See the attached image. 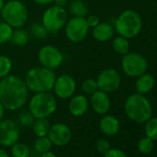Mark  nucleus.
<instances>
[{"label": "nucleus", "mask_w": 157, "mask_h": 157, "mask_svg": "<svg viewBox=\"0 0 157 157\" xmlns=\"http://www.w3.org/2000/svg\"><path fill=\"white\" fill-rule=\"evenodd\" d=\"M85 19H86V21H87V24H88L89 28H94L100 22V20L96 15H91V16H88Z\"/></svg>", "instance_id": "obj_35"}, {"label": "nucleus", "mask_w": 157, "mask_h": 157, "mask_svg": "<svg viewBox=\"0 0 157 157\" xmlns=\"http://www.w3.org/2000/svg\"><path fill=\"white\" fill-rule=\"evenodd\" d=\"M30 39L29 33L26 30H23L21 28H16V30H13L12 37H11V42L18 45V46H25Z\"/></svg>", "instance_id": "obj_22"}, {"label": "nucleus", "mask_w": 157, "mask_h": 157, "mask_svg": "<svg viewBox=\"0 0 157 157\" xmlns=\"http://www.w3.org/2000/svg\"><path fill=\"white\" fill-rule=\"evenodd\" d=\"M95 148L96 150L100 152V153H105L111 147H110V143L107 140L105 139H99L96 143H95Z\"/></svg>", "instance_id": "obj_33"}, {"label": "nucleus", "mask_w": 157, "mask_h": 157, "mask_svg": "<svg viewBox=\"0 0 157 157\" xmlns=\"http://www.w3.org/2000/svg\"><path fill=\"white\" fill-rule=\"evenodd\" d=\"M5 115V107L3 106V105L0 103V121L3 119V117Z\"/></svg>", "instance_id": "obj_39"}, {"label": "nucleus", "mask_w": 157, "mask_h": 157, "mask_svg": "<svg viewBox=\"0 0 157 157\" xmlns=\"http://www.w3.org/2000/svg\"><path fill=\"white\" fill-rule=\"evenodd\" d=\"M89 29L86 19L82 17H73L65 24L66 36L72 43L83 41L89 33Z\"/></svg>", "instance_id": "obj_8"}, {"label": "nucleus", "mask_w": 157, "mask_h": 157, "mask_svg": "<svg viewBox=\"0 0 157 157\" xmlns=\"http://www.w3.org/2000/svg\"><path fill=\"white\" fill-rule=\"evenodd\" d=\"M33 1L38 4V5H41V6H46V5H49V4H52L54 2V0H33Z\"/></svg>", "instance_id": "obj_37"}, {"label": "nucleus", "mask_w": 157, "mask_h": 157, "mask_svg": "<svg viewBox=\"0 0 157 157\" xmlns=\"http://www.w3.org/2000/svg\"><path fill=\"white\" fill-rule=\"evenodd\" d=\"M68 103V111L71 116L75 117H80L85 115L89 109L90 102L88 98L83 94H77L70 97Z\"/></svg>", "instance_id": "obj_16"}, {"label": "nucleus", "mask_w": 157, "mask_h": 157, "mask_svg": "<svg viewBox=\"0 0 157 157\" xmlns=\"http://www.w3.org/2000/svg\"><path fill=\"white\" fill-rule=\"evenodd\" d=\"M82 92L87 94H93L97 90H99L97 82L96 80H94V78H87V80H85L82 84Z\"/></svg>", "instance_id": "obj_31"}, {"label": "nucleus", "mask_w": 157, "mask_h": 157, "mask_svg": "<svg viewBox=\"0 0 157 157\" xmlns=\"http://www.w3.org/2000/svg\"><path fill=\"white\" fill-rule=\"evenodd\" d=\"M128 118L137 123H145L152 115V108L148 99L140 94L129 95L124 105Z\"/></svg>", "instance_id": "obj_3"}, {"label": "nucleus", "mask_w": 157, "mask_h": 157, "mask_svg": "<svg viewBox=\"0 0 157 157\" xmlns=\"http://www.w3.org/2000/svg\"><path fill=\"white\" fill-rule=\"evenodd\" d=\"M21 137V130L18 124L11 119L0 121V145L11 147Z\"/></svg>", "instance_id": "obj_12"}, {"label": "nucleus", "mask_w": 157, "mask_h": 157, "mask_svg": "<svg viewBox=\"0 0 157 157\" xmlns=\"http://www.w3.org/2000/svg\"><path fill=\"white\" fill-rule=\"evenodd\" d=\"M115 30L125 38H133L137 36L141 30V19L134 10H126L122 12L115 22Z\"/></svg>", "instance_id": "obj_5"}, {"label": "nucleus", "mask_w": 157, "mask_h": 157, "mask_svg": "<svg viewBox=\"0 0 157 157\" xmlns=\"http://www.w3.org/2000/svg\"><path fill=\"white\" fill-rule=\"evenodd\" d=\"M57 107L56 98L49 93H36L30 101L29 111L35 118H47L52 116Z\"/></svg>", "instance_id": "obj_4"}, {"label": "nucleus", "mask_w": 157, "mask_h": 157, "mask_svg": "<svg viewBox=\"0 0 157 157\" xmlns=\"http://www.w3.org/2000/svg\"><path fill=\"white\" fill-rule=\"evenodd\" d=\"M50 126L51 125L46 118H35L32 127L33 133L37 137H43L47 136Z\"/></svg>", "instance_id": "obj_21"}, {"label": "nucleus", "mask_w": 157, "mask_h": 157, "mask_svg": "<svg viewBox=\"0 0 157 157\" xmlns=\"http://www.w3.org/2000/svg\"><path fill=\"white\" fill-rule=\"evenodd\" d=\"M115 33V28L108 22H99L94 30L93 36L98 42L109 41Z\"/></svg>", "instance_id": "obj_18"}, {"label": "nucleus", "mask_w": 157, "mask_h": 157, "mask_svg": "<svg viewBox=\"0 0 157 157\" xmlns=\"http://www.w3.org/2000/svg\"><path fill=\"white\" fill-rule=\"evenodd\" d=\"M145 134L152 140H157V117H150L145 122Z\"/></svg>", "instance_id": "obj_26"}, {"label": "nucleus", "mask_w": 157, "mask_h": 157, "mask_svg": "<svg viewBox=\"0 0 157 157\" xmlns=\"http://www.w3.org/2000/svg\"><path fill=\"white\" fill-rule=\"evenodd\" d=\"M29 157H30V156H29Z\"/></svg>", "instance_id": "obj_43"}, {"label": "nucleus", "mask_w": 157, "mask_h": 157, "mask_svg": "<svg viewBox=\"0 0 157 157\" xmlns=\"http://www.w3.org/2000/svg\"><path fill=\"white\" fill-rule=\"evenodd\" d=\"M47 137L50 139L53 145L63 147L67 145L71 140L72 131L65 123H55L50 126Z\"/></svg>", "instance_id": "obj_13"}, {"label": "nucleus", "mask_w": 157, "mask_h": 157, "mask_svg": "<svg viewBox=\"0 0 157 157\" xmlns=\"http://www.w3.org/2000/svg\"><path fill=\"white\" fill-rule=\"evenodd\" d=\"M29 89L25 82L16 75H8L0 81V103L5 109H21L28 100Z\"/></svg>", "instance_id": "obj_1"}, {"label": "nucleus", "mask_w": 157, "mask_h": 157, "mask_svg": "<svg viewBox=\"0 0 157 157\" xmlns=\"http://www.w3.org/2000/svg\"><path fill=\"white\" fill-rule=\"evenodd\" d=\"M154 78L148 73H143L138 77L136 82V90L140 94H146L150 93L154 87Z\"/></svg>", "instance_id": "obj_19"}, {"label": "nucleus", "mask_w": 157, "mask_h": 157, "mask_svg": "<svg viewBox=\"0 0 157 157\" xmlns=\"http://www.w3.org/2000/svg\"><path fill=\"white\" fill-rule=\"evenodd\" d=\"M67 21V12L65 8L53 6L47 9L42 17V24L49 33H57Z\"/></svg>", "instance_id": "obj_7"}, {"label": "nucleus", "mask_w": 157, "mask_h": 157, "mask_svg": "<svg viewBox=\"0 0 157 157\" xmlns=\"http://www.w3.org/2000/svg\"><path fill=\"white\" fill-rule=\"evenodd\" d=\"M0 157H10L9 152L6 150L0 148Z\"/></svg>", "instance_id": "obj_40"}, {"label": "nucleus", "mask_w": 157, "mask_h": 157, "mask_svg": "<svg viewBox=\"0 0 157 157\" xmlns=\"http://www.w3.org/2000/svg\"><path fill=\"white\" fill-rule=\"evenodd\" d=\"M4 5H5V0H0V12H1Z\"/></svg>", "instance_id": "obj_41"}, {"label": "nucleus", "mask_w": 157, "mask_h": 157, "mask_svg": "<svg viewBox=\"0 0 157 157\" xmlns=\"http://www.w3.org/2000/svg\"><path fill=\"white\" fill-rule=\"evenodd\" d=\"M53 143L51 142L50 139L47 136H43V137H37V139L34 141V149L37 152L40 154L45 151H48L51 150Z\"/></svg>", "instance_id": "obj_24"}, {"label": "nucleus", "mask_w": 157, "mask_h": 157, "mask_svg": "<svg viewBox=\"0 0 157 157\" xmlns=\"http://www.w3.org/2000/svg\"><path fill=\"white\" fill-rule=\"evenodd\" d=\"M99 128L104 134L107 136H114L119 131L120 123L118 119L114 116L107 115L101 118Z\"/></svg>", "instance_id": "obj_17"}, {"label": "nucleus", "mask_w": 157, "mask_h": 157, "mask_svg": "<svg viewBox=\"0 0 157 157\" xmlns=\"http://www.w3.org/2000/svg\"><path fill=\"white\" fill-rule=\"evenodd\" d=\"M53 90L56 95L60 99H68L72 97L76 91V82L74 78L67 74H62L56 78Z\"/></svg>", "instance_id": "obj_14"}, {"label": "nucleus", "mask_w": 157, "mask_h": 157, "mask_svg": "<svg viewBox=\"0 0 157 157\" xmlns=\"http://www.w3.org/2000/svg\"><path fill=\"white\" fill-rule=\"evenodd\" d=\"M123 71L129 77H139L145 73L147 61L145 57L137 53H127L121 60Z\"/></svg>", "instance_id": "obj_9"}, {"label": "nucleus", "mask_w": 157, "mask_h": 157, "mask_svg": "<svg viewBox=\"0 0 157 157\" xmlns=\"http://www.w3.org/2000/svg\"><path fill=\"white\" fill-rule=\"evenodd\" d=\"M90 105L96 114L105 115L110 109L111 101L107 93H105L101 90H97L95 93L91 94Z\"/></svg>", "instance_id": "obj_15"}, {"label": "nucleus", "mask_w": 157, "mask_h": 157, "mask_svg": "<svg viewBox=\"0 0 157 157\" xmlns=\"http://www.w3.org/2000/svg\"><path fill=\"white\" fill-rule=\"evenodd\" d=\"M104 157H128L124 151L118 148H110L105 153H104Z\"/></svg>", "instance_id": "obj_34"}, {"label": "nucleus", "mask_w": 157, "mask_h": 157, "mask_svg": "<svg viewBox=\"0 0 157 157\" xmlns=\"http://www.w3.org/2000/svg\"><path fill=\"white\" fill-rule=\"evenodd\" d=\"M98 89L105 93H113L117 91L121 83V77L117 70L114 68H105L100 72L97 77Z\"/></svg>", "instance_id": "obj_11"}, {"label": "nucleus", "mask_w": 157, "mask_h": 157, "mask_svg": "<svg viewBox=\"0 0 157 157\" xmlns=\"http://www.w3.org/2000/svg\"><path fill=\"white\" fill-rule=\"evenodd\" d=\"M31 33L37 39H44L48 34V32L42 23L35 22L31 26Z\"/></svg>", "instance_id": "obj_30"}, {"label": "nucleus", "mask_w": 157, "mask_h": 157, "mask_svg": "<svg viewBox=\"0 0 157 157\" xmlns=\"http://www.w3.org/2000/svg\"><path fill=\"white\" fill-rule=\"evenodd\" d=\"M13 28L5 21H0V44L11 40Z\"/></svg>", "instance_id": "obj_27"}, {"label": "nucleus", "mask_w": 157, "mask_h": 157, "mask_svg": "<svg viewBox=\"0 0 157 157\" xmlns=\"http://www.w3.org/2000/svg\"><path fill=\"white\" fill-rule=\"evenodd\" d=\"M38 59L43 67L54 70L62 65L64 56L61 51L56 46L44 45L38 52Z\"/></svg>", "instance_id": "obj_10"}, {"label": "nucleus", "mask_w": 157, "mask_h": 157, "mask_svg": "<svg viewBox=\"0 0 157 157\" xmlns=\"http://www.w3.org/2000/svg\"><path fill=\"white\" fill-rule=\"evenodd\" d=\"M40 157H56V155L53 151H51V150H50L48 151H45V152L41 153Z\"/></svg>", "instance_id": "obj_38"}, {"label": "nucleus", "mask_w": 157, "mask_h": 157, "mask_svg": "<svg viewBox=\"0 0 157 157\" xmlns=\"http://www.w3.org/2000/svg\"><path fill=\"white\" fill-rule=\"evenodd\" d=\"M56 81L54 70L43 66L34 67L28 70L25 76V83L29 91L33 93H46L53 90Z\"/></svg>", "instance_id": "obj_2"}, {"label": "nucleus", "mask_w": 157, "mask_h": 157, "mask_svg": "<svg viewBox=\"0 0 157 157\" xmlns=\"http://www.w3.org/2000/svg\"><path fill=\"white\" fill-rule=\"evenodd\" d=\"M9 1H11V0H9Z\"/></svg>", "instance_id": "obj_42"}, {"label": "nucleus", "mask_w": 157, "mask_h": 157, "mask_svg": "<svg viewBox=\"0 0 157 157\" xmlns=\"http://www.w3.org/2000/svg\"><path fill=\"white\" fill-rule=\"evenodd\" d=\"M137 147H138V150L141 153L148 154L153 149V140L146 136V137H144V138H142V139H140L139 140Z\"/></svg>", "instance_id": "obj_29"}, {"label": "nucleus", "mask_w": 157, "mask_h": 157, "mask_svg": "<svg viewBox=\"0 0 157 157\" xmlns=\"http://www.w3.org/2000/svg\"><path fill=\"white\" fill-rule=\"evenodd\" d=\"M112 46H113V49L117 54H120L123 56L128 53V50H129V43L128 39L120 35L114 38L112 42Z\"/></svg>", "instance_id": "obj_23"}, {"label": "nucleus", "mask_w": 157, "mask_h": 157, "mask_svg": "<svg viewBox=\"0 0 157 157\" xmlns=\"http://www.w3.org/2000/svg\"><path fill=\"white\" fill-rule=\"evenodd\" d=\"M35 120V117L30 112V111H24L22 112L20 117H19V121L20 123L23 126V127H31L33 126V122Z\"/></svg>", "instance_id": "obj_32"}, {"label": "nucleus", "mask_w": 157, "mask_h": 157, "mask_svg": "<svg viewBox=\"0 0 157 157\" xmlns=\"http://www.w3.org/2000/svg\"><path fill=\"white\" fill-rule=\"evenodd\" d=\"M11 154L13 157H29L31 151L27 144L17 141L11 146Z\"/></svg>", "instance_id": "obj_25"}, {"label": "nucleus", "mask_w": 157, "mask_h": 157, "mask_svg": "<svg viewBox=\"0 0 157 157\" xmlns=\"http://www.w3.org/2000/svg\"><path fill=\"white\" fill-rule=\"evenodd\" d=\"M55 6L60 7V8H65L67 5V0H54Z\"/></svg>", "instance_id": "obj_36"}, {"label": "nucleus", "mask_w": 157, "mask_h": 157, "mask_svg": "<svg viewBox=\"0 0 157 157\" xmlns=\"http://www.w3.org/2000/svg\"><path fill=\"white\" fill-rule=\"evenodd\" d=\"M12 69V61L7 56H0V78L8 76Z\"/></svg>", "instance_id": "obj_28"}, {"label": "nucleus", "mask_w": 157, "mask_h": 157, "mask_svg": "<svg viewBox=\"0 0 157 157\" xmlns=\"http://www.w3.org/2000/svg\"><path fill=\"white\" fill-rule=\"evenodd\" d=\"M68 10L74 17L85 18L88 14V8L82 0H72L68 5Z\"/></svg>", "instance_id": "obj_20"}, {"label": "nucleus", "mask_w": 157, "mask_h": 157, "mask_svg": "<svg viewBox=\"0 0 157 157\" xmlns=\"http://www.w3.org/2000/svg\"><path fill=\"white\" fill-rule=\"evenodd\" d=\"M1 16L4 21L12 28H21L28 21V10L19 0H11L5 3Z\"/></svg>", "instance_id": "obj_6"}]
</instances>
